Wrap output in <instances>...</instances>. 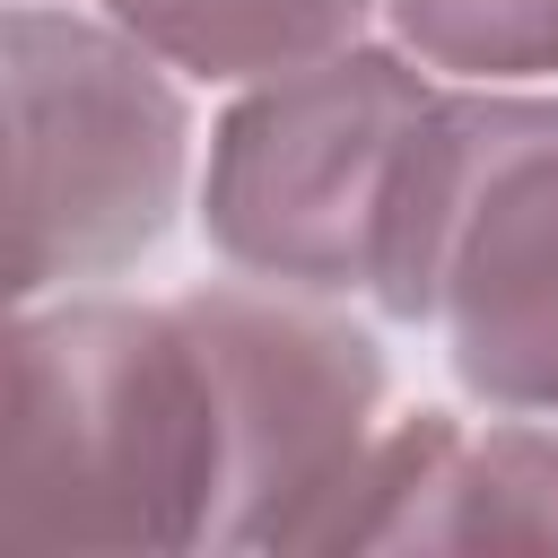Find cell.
<instances>
[{"mask_svg":"<svg viewBox=\"0 0 558 558\" xmlns=\"http://www.w3.org/2000/svg\"><path fill=\"white\" fill-rule=\"evenodd\" d=\"M384 410V349L279 288L70 296L9 340L0 541L314 549Z\"/></svg>","mask_w":558,"mask_h":558,"instance_id":"6da1fadb","label":"cell"},{"mask_svg":"<svg viewBox=\"0 0 558 558\" xmlns=\"http://www.w3.org/2000/svg\"><path fill=\"white\" fill-rule=\"evenodd\" d=\"M375 305L445 323L471 401L558 418V96H436L418 113Z\"/></svg>","mask_w":558,"mask_h":558,"instance_id":"7a4b0ae2","label":"cell"},{"mask_svg":"<svg viewBox=\"0 0 558 558\" xmlns=\"http://www.w3.org/2000/svg\"><path fill=\"white\" fill-rule=\"evenodd\" d=\"M192 113L157 52L70 9H9V296L113 279L166 244Z\"/></svg>","mask_w":558,"mask_h":558,"instance_id":"3957f363","label":"cell"},{"mask_svg":"<svg viewBox=\"0 0 558 558\" xmlns=\"http://www.w3.org/2000/svg\"><path fill=\"white\" fill-rule=\"evenodd\" d=\"M436 87L401 52H366V44L262 78L209 131V183H201L209 244L244 279L296 296H349V288L375 296L401 157Z\"/></svg>","mask_w":558,"mask_h":558,"instance_id":"277c9868","label":"cell"},{"mask_svg":"<svg viewBox=\"0 0 558 558\" xmlns=\"http://www.w3.org/2000/svg\"><path fill=\"white\" fill-rule=\"evenodd\" d=\"M314 549H558V427L401 418L331 497Z\"/></svg>","mask_w":558,"mask_h":558,"instance_id":"5b68a950","label":"cell"},{"mask_svg":"<svg viewBox=\"0 0 558 558\" xmlns=\"http://www.w3.org/2000/svg\"><path fill=\"white\" fill-rule=\"evenodd\" d=\"M375 0H105L166 70L192 78H288L357 44Z\"/></svg>","mask_w":558,"mask_h":558,"instance_id":"8992f818","label":"cell"},{"mask_svg":"<svg viewBox=\"0 0 558 558\" xmlns=\"http://www.w3.org/2000/svg\"><path fill=\"white\" fill-rule=\"evenodd\" d=\"M392 35L453 78H558V0H392Z\"/></svg>","mask_w":558,"mask_h":558,"instance_id":"52a82bcc","label":"cell"}]
</instances>
